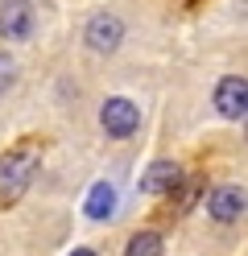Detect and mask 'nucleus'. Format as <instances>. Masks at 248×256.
<instances>
[{"mask_svg":"<svg viewBox=\"0 0 248 256\" xmlns=\"http://www.w3.org/2000/svg\"><path fill=\"white\" fill-rule=\"evenodd\" d=\"M38 162H42L38 140H21L17 149H9L0 157V206H13L29 190L33 174H38Z\"/></svg>","mask_w":248,"mask_h":256,"instance_id":"1","label":"nucleus"},{"mask_svg":"<svg viewBox=\"0 0 248 256\" xmlns=\"http://www.w3.org/2000/svg\"><path fill=\"white\" fill-rule=\"evenodd\" d=\"M99 124H104L108 136L124 140V136H132L141 128V112H137V104H128V100H108L104 112H99Z\"/></svg>","mask_w":248,"mask_h":256,"instance_id":"2","label":"nucleus"},{"mask_svg":"<svg viewBox=\"0 0 248 256\" xmlns=\"http://www.w3.org/2000/svg\"><path fill=\"white\" fill-rule=\"evenodd\" d=\"M33 25H38V17H33L29 0H9V4H0V38L25 42L33 34Z\"/></svg>","mask_w":248,"mask_h":256,"instance_id":"3","label":"nucleus"},{"mask_svg":"<svg viewBox=\"0 0 248 256\" xmlns=\"http://www.w3.org/2000/svg\"><path fill=\"white\" fill-rule=\"evenodd\" d=\"M215 108H219V116H227V120H244V112H248V83L240 74L219 78V87H215Z\"/></svg>","mask_w":248,"mask_h":256,"instance_id":"4","label":"nucleus"},{"mask_svg":"<svg viewBox=\"0 0 248 256\" xmlns=\"http://www.w3.org/2000/svg\"><path fill=\"white\" fill-rule=\"evenodd\" d=\"M120 38H124V25H120V17H108V12L91 17V25H87V46H91V50H99V54H112L116 46H120Z\"/></svg>","mask_w":248,"mask_h":256,"instance_id":"5","label":"nucleus"},{"mask_svg":"<svg viewBox=\"0 0 248 256\" xmlns=\"http://www.w3.org/2000/svg\"><path fill=\"white\" fill-rule=\"evenodd\" d=\"M178 182H182V170L174 162H153L141 178V190H149V194H174Z\"/></svg>","mask_w":248,"mask_h":256,"instance_id":"6","label":"nucleus"},{"mask_svg":"<svg viewBox=\"0 0 248 256\" xmlns=\"http://www.w3.org/2000/svg\"><path fill=\"white\" fill-rule=\"evenodd\" d=\"M211 215L219 219V223H236L244 215V190H236V186L211 190Z\"/></svg>","mask_w":248,"mask_h":256,"instance_id":"7","label":"nucleus"},{"mask_svg":"<svg viewBox=\"0 0 248 256\" xmlns=\"http://www.w3.org/2000/svg\"><path fill=\"white\" fill-rule=\"evenodd\" d=\"M112 206H116V190H112V182H95L91 194H87V215H91V219H108Z\"/></svg>","mask_w":248,"mask_h":256,"instance_id":"8","label":"nucleus"},{"mask_svg":"<svg viewBox=\"0 0 248 256\" xmlns=\"http://www.w3.org/2000/svg\"><path fill=\"white\" fill-rule=\"evenodd\" d=\"M124 256H161V236L157 232H137L128 240Z\"/></svg>","mask_w":248,"mask_h":256,"instance_id":"9","label":"nucleus"},{"mask_svg":"<svg viewBox=\"0 0 248 256\" xmlns=\"http://www.w3.org/2000/svg\"><path fill=\"white\" fill-rule=\"evenodd\" d=\"M174 190H178V198H174V215H186L190 206H194V198H198V190H203V178H186V182H178Z\"/></svg>","mask_w":248,"mask_h":256,"instance_id":"10","label":"nucleus"},{"mask_svg":"<svg viewBox=\"0 0 248 256\" xmlns=\"http://www.w3.org/2000/svg\"><path fill=\"white\" fill-rule=\"evenodd\" d=\"M9 78H13V62L0 54V87H9Z\"/></svg>","mask_w":248,"mask_h":256,"instance_id":"11","label":"nucleus"},{"mask_svg":"<svg viewBox=\"0 0 248 256\" xmlns=\"http://www.w3.org/2000/svg\"><path fill=\"white\" fill-rule=\"evenodd\" d=\"M71 256H95V252H91V248H75Z\"/></svg>","mask_w":248,"mask_h":256,"instance_id":"12","label":"nucleus"}]
</instances>
